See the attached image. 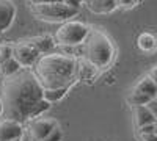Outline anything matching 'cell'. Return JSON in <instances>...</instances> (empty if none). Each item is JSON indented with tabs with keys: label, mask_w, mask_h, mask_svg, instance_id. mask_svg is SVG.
Masks as SVG:
<instances>
[{
	"label": "cell",
	"mask_w": 157,
	"mask_h": 141,
	"mask_svg": "<svg viewBox=\"0 0 157 141\" xmlns=\"http://www.w3.org/2000/svg\"><path fill=\"white\" fill-rule=\"evenodd\" d=\"M90 27L78 20H68L55 32V44L58 46H82L86 39Z\"/></svg>",
	"instance_id": "cell-5"
},
{
	"label": "cell",
	"mask_w": 157,
	"mask_h": 141,
	"mask_svg": "<svg viewBox=\"0 0 157 141\" xmlns=\"http://www.w3.org/2000/svg\"><path fill=\"white\" fill-rule=\"evenodd\" d=\"M86 6L94 14H107L118 8L115 0H88Z\"/></svg>",
	"instance_id": "cell-12"
},
{
	"label": "cell",
	"mask_w": 157,
	"mask_h": 141,
	"mask_svg": "<svg viewBox=\"0 0 157 141\" xmlns=\"http://www.w3.org/2000/svg\"><path fill=\"white\" fill-rule=\"evenodd\" d=\"M13 141H21V138H19V139H13Z\"/></svg>",
	"instance_id": "cell-28"
},
{
	"label": "cell",
	"mask_w": 157,
	"mask_h": 141,
	"mask_svg": "<svg viewBox=\"0 0 157 141\" xmlns=\"http://www.w3.org/2000/svg\"><path fill=\"white\" fill-rule=\"evenodd\" d=\"M43 141H63V130L60 129V125H57L54 132H52L49 136H46Z\"/></svg>",
	"instance_id": "cell-19"
},
{
	"label": "cell",
	"mask_w": 157,
	"mask_h": 141,
	"mask_svg": "<svg viewBox=\"0 0 157 141\" xmlns=\"http://www.w3.org/2000/svg\"><path fill=\"white\" fill-rule=\"evenodd\" d=\"M41 54L36 50L30 39H21L16 44H13V58H14L21 68H30L35 66V63L39 60Z\"/></svg>",
	"instance_id": "cell-7"
},
{
	"label": "cell",
	"mask_w": 157,
	"mask_h": 141,
	"mask_svg": "<svg viewBox=\"0 0 157 141\" xmlns=\"http://www.w3.org/2000/svg\"><path fill=\"white\" fill-rule=\"evenodd\" d=\"M16 6L11 0H0V33H5L14 22Z\"/></svg>",
	"instance_id": "cell-10"
},
{
	"label": "cell",
	"mask_w": 157,
	"mask_h": 141,
	"mask_svg": "<svg viewBox=\"0 0 157 141\" xmlns=\"http://www.w3.org/2000/svg\"><path fill=\"white\" fill-rule=\"evenodd\" d=\"M115 2H116V6H120V8H132L138 5L140 0H115Z\"/></svg>",
	"instance_id": "cell-21"
},
{
	"label": "cell",
	"mask_w": 157,
	"mask_h": 141,
	"mask_svg": "<svg viewBox=\"0 0 157 141\" xmlns=\"http://www.w3.org/2000/svg\"><path fill=\"white\" fill-rule=\"evenodd\" d=\"M22 138V124L13 119H0V141H13Z\"/></svg>",
	"instance_id": "cell-9"
},
{
	"label": "cell",
	"mask_w": 157,
	"mask_h": 141,
	"mask_svg": "<svg viewBox=\"0 0 157 141\" xmlns=\"http://www.w3.org/2000/svg\"><path fill=\"white\" fill-rule=\"evenodd\" d=\"M137 47L145 54H151L154 50H157V38L149 33V32H143L137 38Z\"/></svg>",
	"instance_id": "cell-13"
},
{
	"label": "cell",
	"mask_w": 157,
	"mask_h": 141,
	"mask_svg": "<svg viewBox=\"0 0 157 141\" xmlns=\"http://www.w3.org/2000/svg\"><path fill=\"white\" fill-rule=\"evenodd\" d=\"M69 91V88H58V89H43V99L47 102V104H54V102L61 100L66 93Z\"/></svg>",
	"instance_id": "cell-15"
},
{
	"label": "cell",
	"mask_w": 157,
	"mask_h": 141,
	"mask_svg": "<svg viewBox=\"0 0 157 141\" xmlns=\"http://www.w3.org/2000/svg\"><path fill=\"white\" fill-rule=\"evenodd\" d=\"M10 58H13V44H0V65H3Z\"/></svg>",
	"instance_id": "cell-18"
},
{
	"label": "cell",
	"mask_w": 157,
	"mask_h": 141,
	"mask_svg": "<svg viewBox=\"0 0 157 141\" xmlns=\"http://www.w3.org/2000/svg\"><path fill=\"white\" fill-rule=\"evenodd\" d=\"M146 107H148V110L152 113V116L157 119V97H155V99H152V100L149 102V104H148Z\"/></svg>",
	"instance_id": "cell-24"
},
{
	"label": "cell",
	"mask_w": 157,
	"mask_h": 141,
	"mask_svg": "<svg viewBox=\"0 0 157 141\" xmlns=\"http://www.w3.org/2000/svg\"><path fill=\"white\" fill-rule=\"evenodd\" d=\"M32 44L36 47V50L41 55H47L52 52V49L55 47V39L49 35H43V36H35V38H30Z\"/></svg>",
	"instance_id": "cell-14"
},
{
	"label": "cell",
	"mask_w": 157,
	"mask_h": 141,
	"mask_svg": "<svg viewBox=\"0 0 157 141\" xmlns=\"http://www.w3.org/2000/svg\"><path fill=\"white\" fill-rule=\"evenodd\" d=\"M138 141H157V133H149V135H141L137 133Z\"/></svg>",
	"instance_id": "cell-22"
},
{
	"label": "cell",
	"mask_w": 157,
	"mask_h": 141,
	"mask_svg": "<svg viewBox=\"0 0 157 141\" xmlns=\"http://www.w3.org/2000/svg\"><path fill=\"white\" fill-rule=\"evenodd\" d=\"M0 118H3V105H2V100H0Z\"/></svg>",
	"instance_id": "cell-27"
},
{
	"label": "cell",
	"mask_w": 157,
	"mask_h": 141,
	"mask_svg": "<svg viewBox=\"0 0 157 141\" xmlns=\"http://www.w3.org/2000/svg\"><path fill=\"white\" fill-rule=\"evenodd\" d=\"M0 100L3 105V118L21 124L36 119L50 107L43 99V88L39 86L33 71L27 68H22L10 77H3L0 85Z\"/></svg>",
	"instance_id": "cell-1"
},
{
	"label": "cell",
	"mask_w": 157,
	"mask_h": 141,
	"mask_svg": "<svg viewBox=\"0 0 157 141\" xmlns=\"http://www.w3.org/2000/svg\"><path fill=\"white\" fill-rule=\"evenodd\" d=\"M21 65L14 60V58H10L6 60L3 65H0V75H3V77H10L13 74H16L17 71H21Z\"/></svg>",
	"instance_id": "cell-17"
},
{
	"label": "cell",
	"mask_w": 157,
	"mask_h": 141,
	"mask_svg": "<svg viewBox=\"0 0 157 141\" xmlns=\"http://www.w3.org/2000/svg\"><path fill=\"white\" fill-rule=\"evenodd\" d=\"M86 2H88V0H86Z\"/></svg>",
	"instance_id": "cell-29"
},
{
	"label": "cell",
	"mask_w": 157,
	"mask_h": 141,
	"mask_svg": "<svg viewBox=\"0 0 157 141\" xmlns=\"http://www.w3.org/2000/svg\"><path fill=\"white\" fill-rule=\"evenodd\" d=\"M58 125V122L52 118H36L30 122V135L33 138V141H43L46 136H49L54 129Z\"/></svg>",
	"instance_id": "cell-8"
},
{
	"label": "cell",
	"mask_w": 157,
	"mask_h": 141,
	"mask_svg": "<svg viewBox=\"0 0 157 141\" xmlns=\"http://www.w3.org/2000/svg\"><path fill=\"white\" fill-rule=\"evenodd\" d=\"M96 68L91 66L83 58H78V80H90L96 74Z\"/></svg>",
	"instance_id": "cell-16"
},
{
	"label": "cell",
	"mask_w": 157,
	"mask_h": 141,
	"mask_svg": "<svg viewBox=\"0 0 157 141\" xmlns=\"http://www.w3.org/2000/svg\"><path fill=\"white\" fill-rule=\"evenodd\" d=\"M137 133H141V135L157 133V125H155V124H148V125H143V127H140V129H137Z\"/></svg>",
	"instance_id": "cell-20"
},
{
	"label": "cell",
	"mask_w": 157,
	"mask_h": 141,
	"mask_svg": "<svg viewBox=\"0 0 157 141\" xmlns=\"http://www.w3.org/2000/svg\"><path fill=\"white\" fill-rule=\"evenodd\" d=\"M32 13L41 20L46 22H68L78 14V9L72 8L63 2H41L33 3Z\"/></svg>",
	"instance_id": "cell-4"
},
{
	"label": "cell",
	"mask_w": 157,
	"mask_h": 141,
	"mask_svg": "<svg viewBox=\"0 0 157 141\" xmlns=\"http://www.w3.org/2000/svg\"><path fill=\"white\" fill-rule=\"evenodd\" d=\"M148 77H149V79L154 82V85L157 86V65H154L149 71H148V74H146Z\"/></svg>",
	"instance_id": "cell-25"
},
{
	"label": "cell",
	"mask_w": 157,
	"mask_h": 141,
	"mask_svg": "<svg viewBox=\"0 0 157 141\" xmlns=\"http://www.w3.org/2000/svg\"><path fill=\"white\" fill-rule=\"evenodd\" d=\"M61 2L66 3V5H69V6H72V8H77V9H78V6H80V5L86 3V0H61Z\"/></svg>",
	"instance_id": "cell-23"
},
{
	"label": "cell",
	"mask_w": 157,
	"mask_h": 141,
	"mask_svg": "<svg viewBox=\"0 0 157 141\" xmlns=\"http://www.w3.org/2000/svg\"><path fill=\"white\" fill-rule=\"evenodd\" d=\"M30 2V5H33V3H41V2H61V0H29Z\"/></svg>",
	"instance_id": "cell-26"
},
{
	"label": "cell",
	"mask_w": 157,
	"mask_h": 141,
	"mask_svg": "<svg viewBox=\"0 0 157 141\" xmlns=\"http://www.w3.org/2000/svg\"><path fill=\"white\" fill-rule=\"evenodd\" d=\"M132 113H134V122H135V127L140 129L143 125H148V124H155V118L152 116V113L148 110L146 105H141V107H134L132 108Z\"/></svg>",
	"instance_id": "cell-11"
},
{
	"label": "cell",
	"mask_w": 157,
	"mask_h": 141,
	"mask_svg": "<svg viewBox=\"0 0 157 141\" xmlns=\"http://www.w3.org/2000/svg\"><path fill=\"white\" fill-rule=\"evenodd\" d=\"M116 55V47L112 38L101 28H90L86 39L82 44V58L96 69L112 65Z\"/></svg>",
	"instance_id": "cell-3"
},
{
	"label": "cell",
	"mask_w": 157,
	"mask_h": 141,
	"mask_svg": "<svg viewBox=\"0 0 157 141\" xmlns=\"http://www.w3.org/2000/svg\"><path fill=\"white\" fill-rule=\"evenodd\" d=\"M33 74L43 89L71 88L78 80V58L60 52L41 55L33 66Z\"/></svg>",
	"instance_id": "cell-2"
},
{
	"label": "cell",
	"mask_w": 157,
	"mask_h": 141,
	"mask_svg": "<svg viewBox=\"0 0 157 141\" xmlns=\"http://www.w3.org/2000/svg\"><path fill=\"white\" fill-rule=\"evenodd\" d=\"M155 97H157V86L154 85V82L148 75H143L132 86V89H130V93L127 94L126 100H127V104L134 108V107L148 105Z\"/></svg>",
	"instance_id": "cell-6"
}]
</instances>
